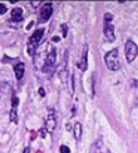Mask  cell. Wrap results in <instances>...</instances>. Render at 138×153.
<instances>
[{
    "label": "cell",
    "mask_w": 138,
    "mask_h": 153,
    "mask_svg": "<svg viewBox=\"0 0 138 153\" xmlns=\"http://www.w3.org/2000/svg\"><path fill=\"white\" fill-rule=\"evenodd\" d=\"M31 5H33L34 8H35V6H39V5H40V3H38V1H35V3H34V1H33V3H31Z\"/></svg>",
    "instance_id": "obj_20"
},
{
    "label": "cell",
    "mask_w": 138,
    "mask_h": 153,
    "mask_svg": "<svg viewBox=\"0 0 138 153\" xmlns=\"http://www.w3.org/2000/svg\"><path fill=\"white\" fill-rule=\"evenodd\" d=\"M6 13V6L4 4H0V15H3Z\"/></svg>",
    "instance_id": "obj_16"
},
{
    "label": "cell",
    "mask_w": 138,
    "mask_h": 153,
    "mask_svg": "<svg viewBox=\"0 0 138 153\" xmlns=\"http://www.w3.org/2000/svg\"><path fill=\"white\" fill-rule=\"evenodd\" d=\"M102 149H103V147H102V141H97L96 143L93 144L91 153H102Z\"/></svg>",
    "instance_id": "obj_12"
},
{
    "label": "cell",
    "mask_w": 138,
    "mask_h": 153,
    "mask_svg": "<svg viewBox=\"0 0 138 153\" xmlns=\"http://www.w3.org/2000/svg\"><path fill=\"white\" fill-rule=\"evenodd\" d=\"M11 19L13 22H22L23 20V10L20 8H15L11 11Z\"/></svg>",
    "instance_id": "obj_10"
},
{
    "label": "cell",
    "mask_w": 138,
    "mask_h": 153,
    "mask_svg": "<svg viewBox=\"0 0 138 153\" xmlns=\"http://www.w3.org/2000/svg\"><path fill=\"white\" fill-rule=\"evenodd\" d=\"M112 19H113V15H112V14H109V13L104 14V20H105L107 24H109V23L112 22Z\"/></svg>",
    "instance_id": "obj_14"
},
{
    "label": "cell",
    "mask_w": 138,
    "mask_h": 153,
    "mask_svg": "<svg viewBox=\"0 0 138 153\" xmlns=\"http://www.w3.org/2000/svg\"><path fill=\"white\" fill-rule=\"evenodd\" d=\"M105 64L108 67L109 71L116 72L121 68V62H119V55H118V49H112L104 56Z\"/></svg>",
    "instance_id": "obj_1"
},
{
    "label": "cell",
    "mask_w": 138,
    "mask_h": 153,
    "mask_svg": "<svg viewBox=\"0 0 138 153\" xmlns=\"http://www.w3.org/2000/svg\"><path fill=\"white\" fill-rule=\"evenodd\" d=\"M53 42H59V36H53Z\"/></svg>",
    "instance_id": "obj_21"
},
{
    "label": "cell",
    "mask_w": 138,
    "mask_h": 153,
    "mask_svg": "<svg viewBox=\"0 0 138 153\" xmlns=\"http://www.w3.org/2000/svg\"><path fill=\"white\" fill-rule=\"evenodd\" d=\"M87 56H88V45H84V49H83V54H82V59H80V63H79V67L83 72L87 71L88 68V60H87Z\"/></svg>",
    "instance_id": "obj_8"
},
{
    "label": "cell",
    "mask_w": 138,
    "mask_h": 153,
    "mask_svg": "<svg viewBox=\"0 0 138 153\" xmlns=\"http://www.w3.org/2000/svg\"><path fill=\"white\" fill-rule=\"evenodd\" d=\"M24 71H25V67H24L23 63H18V64L14 67V73H15V76H16V79H18V80L23 78Z\"/></svg>",
    "instance_id": "obj_9"
},
{
    "label": "cell",
    "mask_w": 138,
    "mask_h": 153,
    "mask_svg": "<svg viewBox=\"0 0 138 153\" xmlns=\"http://www.w3.org/2000/svg\"><path fill=\"white\" fill-rule=\"evenodd\" d=\"M74 138L77 139V141H79L80 137H82V124L79 122H77L74 124Z\"/></svg>",
    "instance_id": "obj_11"
},
{
    "label": "cell",
    "mask_w": 138,
    "mask_h": 153,
    "mask_svg": "<svg viewBox=\"0 0 138 153\" xmlns=\"http://www.w3.org/2000/svg\"><path fill=\"white\" fill-rule=\"evenodd\" d=\"M62 29H63V35L67 36V25H62Z\"/></svg>",
    "instance_id": "obj_18"
},
{
    "label": "cell",
    "mask_w": 138,
    "mask_h": 153,
    "mask_svg": "<svg viewBox=\"0 0 138 153\" xmlns=\"http://www.w3.org/2000/svg\"><path fill=\"white\" fill-rule=\"evenodd\" d=\"M39 94L42 95V97H44V95H45V91H44L43 88H39Z\"/></svg>",
    "instance_id": "obj_19"
},
{
    "label": "cell",
    "mask_w": 138,
    "mask_h": 153,
    "mask_svg": "<svg viewBox=\"0 0 138 153\" xmlns=\"http://www.w3.org/2000/svg\"><path fill=\"white\" fill-rule=\"evenodd\" d=\"M11 104H13V107H18V104H19V99H18V97H13Z\"/></svg>",
    "instance_id": "obj_17"
},
{
    "label": "cell",
    "mask_w": 138,
    "mask_h": 153,
    "mask_svg": "<svg viewBox=\"0 0 138 153\" xmlns=\"http://www.w3.org/2000/svg\"><path fill=\"white\" fill-rule=\"evenodd\" d=\"M10 120L14 123H18V112H16V107H13V109L10 112Z\"/></svg>",
    "instance_id": "obj_13"
},
{
    "label": "cell",
    "mask_w": 138,
    "mask_h": 153,
    "mask_svg": "<svg viewBox=\"0 0 138 153\" xmlns=\"http://www.w3.org/2000/svg\"><path fill=\"white\" fill-rule=\"evenodd\" d=\"M60 153H70V149L67 146H60Z\"/></svg>",
    "instance_id": "obj_15"
},
{
    "label": "cell",
    "mask_w": 138,
    "mask_h": 153,
    "mask_svg": "<svg viewBox=\"0 0 138 153\" xmlns=\"http://www.w3.org/2000/svg\"><path fill=\"white\" fill-rule=\"evenodd\" d=\"M55 59H56L55 49L50 48L49 54H48L47 59H45V63H44V65H43V73H49L50 71H52V69L54 68V65H55Z\"/></svg>",
    "instance_id": "obj_3"
},
{
    "label": "cell",
    "mask_w": 138,
    "mask_h": 153,
    "mask_svg": "<svg viewBox=\"0 0 138 153\" xmlns=\"http://www.w3.org/2000/svg\"><path fill=\"white\" fill-rule=\"evenodd\" d=\"M56 127V120H55V112L53 109H49V114H48V120H47V131L48 132H54Z\"/></svg>",
    "instance_id": "obj_6"
},
{
    "label": "cell",
    "mask_w": 138,
    "mask_h": 153,
    "mask_svg": "<svg viewBox=\"0 0 138 153\" xmlns=\"http://www.w3.org/2000/svg\"><path fill=\"white\" fill-rule=\"evenodd\" d=\"M23 153H30V149H29V148L27 147V148H25V149H24V152H23Z\"/></svg>",
    "instance_id": "obj_22"
},
{
    "label": "cell",
    "mask_w": 138,
    "mask_h": 153,
    "mask_svg": "<svg viewBox=\"0 0 138 153\" xmlns=\"http://www.w3.org/2000/svg\"><path fill=\"white\" fill-rule=\"evenodd\" d=\"M125 58L128 63H132L137 58V44L132 40H127L125 43Z\"/></svg>",
    "instance_id": "obj_4"
},
{
    "label": "cell",
    "mask_w": 138,
    "mask_h": 153,
    "mask_svg": "<svg viewBox=\"0 0 138 153\" xmlns=\"http://www.w3.org/2000/svg\"><path fill=\"white\" fill-rule=\"evenodd\" d=\"M53 14V6L50 3H47V4H44L40 10H39V20L42 23H45L47 20H49V18L52 16Z\"/></svg>",
    "instance_id": "obj_5"
},
{
    "label": "cell",
    "mask_w": 138,
    "mask_h": 153,
    "mask_svg": "<svg viewBox=\"0 0 138 153\" xmlns=\"http://www.w3.org/2000/svg\"><path fill=\"white\" fill-rule=\"evenodd\" d=\"M43 35H44V29H38V30L34 31V34L29 38V42H28V53H29V55L33 56L35 54V50H36L38 45H39Z\"/></svg>",
    "instance_id": "obj_2"
},
{
    "label": "cell",
    "mask_w": 138,
    "mask_h": 153,
    "mask_svg": "<svg viewBox=\"0 0 138 153\" xmlns=\"http://www.w3.org/2000/svg\"><path fill=\"white\" fill-rule=\"evenodd\" d=\"M104 35L107 38L108 42H114L116 36H114V27L111 24H107L105 28H104Z\"/></svg>",
    "instance_id": "obj_7"
}]
</instances>
